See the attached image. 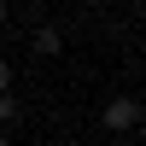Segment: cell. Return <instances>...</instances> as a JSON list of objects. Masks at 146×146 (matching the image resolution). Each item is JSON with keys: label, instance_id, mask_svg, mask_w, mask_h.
Returning <instances> with one entry per match:
<instances>
[{"label": "cell", "instance_id": "6da1fadb", "mask_svg": "<svg viewBox=\"0 0 146 146\" xmlns=\"http://www.w3.org/2000/svg\"><path fill=\"white\" fill-rule=\"evenodd\" d=\"M100 129L117 135V140H129V135L140 129V100H135V94H111L105 111H100Z\"/></svg>", "mask_w": 146, "mask_h": 146}, {"label": "cell", "instance_id": "7a4b0ae2", "mask_svg": "<svg viewBox=\"0 0 146 146\" xmlns=\"http://www.w3.org/2000/svg\"><path fill=\"white\" fill-rule=\"evenodd\" d=\"M29 47H35L41 58H58V53H64V29H58V23H35Z\"/></svg>", "mask_w": 146, "mask_h": 146}, {"label": "cell", "instance_id": "3957f363", "mask_svg": "<svg viewBox=\"0 0 146 146\" xmlns=\"http://www.w3.org/2000/svg\"><path fill=\"white\" fill-rule=\"evenodd\" d=\"M18 117H23V100L18 94H0V129H12Z\"/></svg>", "mask_w": 146, "mask_h": 146}, {"label": "cell", "instance_id": "277c9868", "mask_svg": "<svg viewBox=\"0 0 146 146\" xmlns=\"http://www.w3.org/2000/svg\"><path fill=\"white\" fill-rule=\"evenodd\" d=\"M0 94H12V64L0 58Z\"/></svg>", "mask_w": 146, "mask_h": 146}, {"label": "cell", "instance_id": "5b68a950", "mask_svg": "<svg viewBox=\"0 0 146 146\" xmlns=\"http://www.w3.org/2000/svg\"><path fill=\"white\" fill-rule=\"evenodd\" d=\"M6 18H12V6H6V0H0V23H6Z\"/></svg>", "mask_w": 146, "mask_h": 146}, {"label": "cell", "instance_id": "8992f818", "mask_svg": "<svg viewBox=\"0 0 146 146\" xmlns=\"http://www.w3.org/2000/svg\"><path fill=\"white\" fill-rule=\"evenodd\" d=\"M0 146H12V135H0Z\"/></svg>", "mask_w": 146, "mask_h": 146}]
</instances>
